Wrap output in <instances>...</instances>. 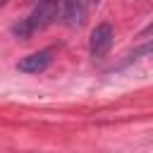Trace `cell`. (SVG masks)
Segmentation results:
<instances>
[{"label":"cell","instance_id":"5b68a950","mask_svg":"<svg viewBox=\"0 0 153 153\" xmlns=\"http://www.w3.org/2000/svg\"><path fill=\"white\" fill-rule=\"evenodd\" d=\"M7 2H10V0H0V10H2V7L7 5Z\"/></svg>","mask_w":153,"mask_h":153},{"label":"cell","instance_id":"7a4b0ae2","mask_svg":"<svg viewBox=\"0 0 153 153\" xmlns=\"http://www.w3.org/2000/svg\"><path fill=\"white\" fill-rule=\"evenodd\" d=\"M112 41H115V29L110 22H100L96 24V29L91 31V38H88V55L93 60H103L110 48H112Z\"/></svg>","mask_w":153,"mask_h":153},{"label":"cell","instance_id":"277c9868","mask_svg":"<svg viewBox=\"0 0 153 153\" xmlns=\"http://www.w3.org/2000/svg\"><path fill=\"white\" fill-rule=\"evenodd\" d=\"M60 7H62L65 24H67L69 29H76V26H81V24L86 22V14H88L86 0H62Z\"/></svg>","mask_w":153,"mask_h":153},{"label":"cell","instance_id":"3957f363","mask_svg":"<svg viewBox=\"0 0 153 153\" xmlns=\"http://www.w3.org/2000/svg\"><path fill=\"white\" fill-rule=\"evenodd\" d=\"M50 62H53V48H43L31 55H24L17 62V69L24 74H38V72H45L50 67Z\"/></svg>","mask_w":153,"mask_h":153},{"label":"cell","instance_id":"8992f818","mask_svg":"<svg viewBox=\"0 0 153 153\" xmlns=\"http://www.w3.org/2000/svg\"><path fill=\"white\" fill-rule=\"evenodd\" d=\"M96 2H98V0H96Z\"/></svg>","mask_w":153,"mask_h":153},{"label":"cell","instance_id":"6da1fadb","mask_svg":"<svg viewBox=\"0 0 153 153\" xmlns=\"http://www.w3.org/2000/svg\"><path fill=\"white\" fill-rule=\"evenodd\" d=\"M60 5H62V0H38V5L33 7V12L26 19H19L12 26V33L17 38H29L31 33L50 26L57 19V14H60Z\"/></svg>","mask_w":153,"mask_h":153}]
</instances>
